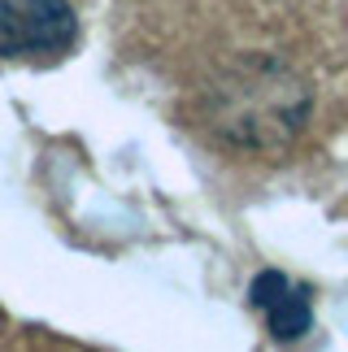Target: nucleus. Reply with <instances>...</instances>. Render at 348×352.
I'll return each mask as SVG.
<instances>
[{
	"label": "nucleus",
	"mask_w": 348,
	"mask_h": 352,
	"mask_svg": "<svg viewBox=\"0 0 348 352\" xmlns=\"http://www.w3.org/2000/svg\"><path fill=\"white\" fill-rule=\"evenodd\" d=\"M78 39L70 0H0V57L61 61Z\"/></svg>",
	"instance_id": "f257e3e1"
},
{
	"label": "nucleus",
	"mask_w": 348,
	"mask_h": 352,
	"mask_svg": "<svg viewBox=\"0 0 348 352\" xmlns=\"http://www.w3.org/2000/svg\"><path fill=\"white\" fill-rule=\"evenodd\" d=\"M248 300L252 309L265 318V327H270L274 340H301L305 331L314 327V300H309V287H301V283H292L287 274H279V270H261L257 278H252L248 287Z\"/></svg>",
	"instance_id": "f03ea898"
}]
</instances>
